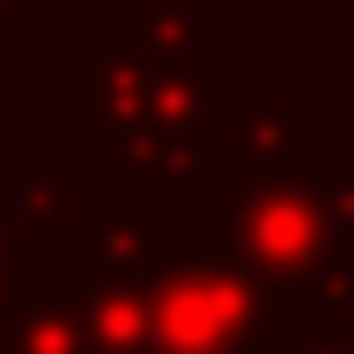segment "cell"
Wrapping results in <instances>:
<instances>
[{
    "label": "cell",
    "instance_id": "cell-4",
    "mask_svg": "<svg viewBox=\"0 0 354 354\" xmlns=\"http://www.w3.org/2000/svg\"><path fill=\"white\" fill-rule=\"evenodd\" d=\"M177 263V243L158 216H145V197L138 190H118L105 203L99 230L86 236V263L79 276H125V282H158L165 269Z\"/></svg>",
    "mask_w": 354,
    "mask_h": 354
},
{
    "label": "cell",
    "instance_id": "cell-3",
    "mask_svg": "<svg viewBox=\"0 0 354 354\" xmlns=\"http://www.w3.org/2000/svg\"><path fill=\"white\" fill-rule=\"evenodd\" d=\"M145 66V125L158 131H197L223 138L230 131V79L203 73V53H138Z\"/></svg>",
    "mask_w": 354,
    "mask_h": 354
},
{
    "label": "cell",
    "instance_id": "cell-10",
    "mask_svg": "<svg viewBox=\"0 0 354 354\" xmlns=\"http://www.w3.org/2000/svg\"><path fill=\"white\" fill-rule=\"evenodd\" d=\"M138 53H203V0H138Z\"/></svg>",
    "mask_w": 354,
    "mask_h": 354
},
{
    "label": "cell",
    "instance_id": "cell-14",
    "mask_svg": "<svg viewBox=\"0 0 354 354\" xmlns=\"http://www.w3.org/2000/svg\"><path fill=\"white\" fill-rule=\"evenodd\" d=\"M20 256V216H13V203L0 197V263H13Z\"/></svg>",
    "mask_w": 354,
    "mask_h": 354
},
{
    "label": "cell",
    "instance_id": "cell-9",
    "mask_svg": "<svg viewBox=\"0 0 354 354\" xmlns=\"http://www.w3.org/2000/svg\"><path fill=\"white\" fill-rule=\"evenodd\" d=\"M13 216L39 230H79L86 216V171L79 165H33L13 184Z\"/></svg>",
    "mask_w": 354,
    "mask_h": 354
},
{
    "label": "cell",
    "instance_id": "cell-6",
    "mask_svg": "<svg viewBox=\"0 0 354 354\" xmlns=\"http://www.w3.org/2000/svg\"><path fill=\"white\" fill-rule=\"evenodd\" d=\"M79 315L92 354H151V282L79 276Z\"/></svg>",
    "mask_w": 354,
    "mask_h": 354
},
{
    "label": "cell",
    "instance_id": "cell-11",
    "mask_svg": "<svg viewBox=\"0 0 354 354\" xmlns=\"http://www.w3.org/2000/svg\"><path fill=\"white\" fill-rule=\"evenodd\" d=\"M223 138L236 145V165H282L289 138H295V118H289V105H256V112L230 118Z\"/></svg>",
    "mask_w": 354,
    "mask_h": 354
},
{
    "label": "cell",
    "instance_id": "cell-17",
    "mask_svg": "<svg viewBox=\"0 0 354 354\" xmlns=\"http://www.w3.org/2000/svg\"><path fill=\"white\" fill-rule=\"evenodd\" d=\"M295 354H354V335H348V342H315V348H295Z\"/></svg>",
    "mask_w": 354,
    "mask_h": 354
},
{
    "label": "cell",
    "instance_id": "cell-12",
    "mask_svg": "<svg viewBox=\"0 0 354 354\" xmlns=\"http://www.w3.org/2000/svg\"><path fill=\"white\" fill-rule=\"evenodd\" d=\"M308 184H315V203L328 216L335 236H354V165H308Z\"/></svg>",
    "mask_w": 354,
    "mask_h": 354
},
{
    "label": "cell",
    "instance_id": "cell-19",
    "mask_svg": "<svg viewBox=\"0 0 354 354\" xmlns=\"http://www.w3.org/2000/svg\"><path fill=\"white\" fill-rule=\"evenodd\" d=\"M7 13H13V0H0V20H7Z\"/></svg>",
    "mask_w": 354,
    "mask_h": 354
},
{
    "label": "cell",
    "instance_id": "cell-13",
    "mask_svg": "<svg viewBox=\"0 0 354 354\" xmlns=\"http://www.w3.org/2000/svg\"><path fill=\"white\" fill-rule=\"evenodd\" d=\"M308 282H315L322 308H348V289H354V256H348V250H328V256L315 263V276H308Z\"/></svg>",
    "mask_w": 354,
    "mask_h": 354
},
{
    "label": "cell",
    "instance_id": "cell-7",
    "mask_svg": "<svg viewBox=\"0 0 354 354\" xmlns=\"http://www.w3.org/2000/svg\"><path fill=\"white\" fill-rule=\"evenodd\" d=\"M0 354H92L79 295H26L0 315Z\"/></svg>",
    "mask_w": 354,
    "mask_h": 354
},
{
    "label": "cell",
    "instance_id": "cell-8",
    "mask_svg": "<svg viewBox=\"0 0 354 354\" xmlns=\"http://www.w3.org/2000/svg\"><path fill=\"white\" fill-rule=\"evenodd\" d=\"M112 158L131 171L138 197H171V190H190L203 177V138H197V131H158V125H145L138 138L112 145Z\"/></svg>",
    "mask_w": 354,
    "mask_h": 354
},
{
    "label": "cell",
    "instance_id": "cell-15",
    "mask_svg": "<svg viewBox=\"0 0 354 354\" xmlns=\"http://www.w3.org/2000/svg\"><path fill=\"white\" fill-rule=\"evenodd\" d=\"M348 308H322V335H315V342H348Z\"/></svg>",
    "mask_w": 354,
    "mask_h": 354
},
{
    "label": "cell",
    "instance_id": "cell-1",
    "mask_svg": "<svg viewBox=\"0 0 354 354\" xmlns=\"http://www.w3.org/2000/svg\"><path fill=\"white\" fill-rule=\"evenodd\" d=\"M289 335L282 282L236 250L230 223H203L197 250L151 282V354H269Z\"/></svg>",
    "mask_w": 354,
    "mask_h": 354
},
{
    "label": "cell",
    "instance_id": "cell-5",
    "mask_svg": "<svg viewBox=\"0 0 354 354\" xmlns=\"http://www.w3.org/2000/svg\"><path fill=\"white\" fill-rule=\"evenodd\" d=\"M79 79H86V105L79 125L105 145H125L145 131V66L125 46H86L79 53Z\"/></svg>",
    "mask_w": 354,
    "mask_h": 354
},
{
    "label": "cell",
    "instance_id": "cell-18",
    "mask_svg": "<svg viewBox=\"0 0 354 354\" xmlns=\"http://www.w3.org/2000/svg\"><path fill=\"white\" fill-rule=\"evenodd\" d=\"M348 73H354V0H348Z\"/></svg>",
    "mask_w": 354,
    "mask_h": 354
},
{
    "label": "cell",
    "instance_id": "cell-2",
    "mask_svg": "<svg viewBox=\"0 0 354 354\" xmlns=\"http://www.w3.org/2000/svg\"><path fill=\"white\" fill-rule=\"evenodd\" d=\"M230 236L282 289L308 282L322 256L342 250V236L328 230V216L315 203L308 165H289V158L282 165H236L230 171Z\"/></svg>",
    "mask_w": 354,
    "mask_h": 354
},
{
    "label": "cell",
    "instance_id": "cell-16",
    "mask_svg": "<svg viewBox=\"0 0 354 354\" xmlns=\"http://www.w3.org/2000/svg\"><path fill=\"white\" fill-rule=\"evenodd\" d=\"M13 302H20V269H13V263H0V315H7Z\"/></svg>",
    "mask_w": 354,
    "mask_h": 354
}]
</instances>
